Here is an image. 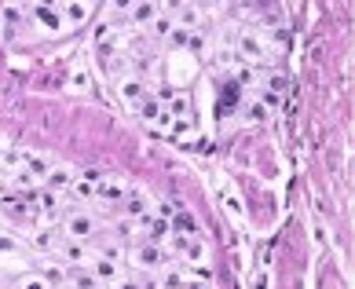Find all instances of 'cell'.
<instances>
[{"label":"cell","mask_w":355,"mask_h":289,"mask_svg":"<svg viewBox=\"0 0 355 289\" xmlns=\"http://www.w3.org/2000/svg\"><path fill=\"white\" fill-rule=\"evenodd\" d=\"M168 15H173V22L180 26V30H187V33H202L205 30V8L191 4V0L173 4V8H168Z\"/></svg>","instance_id":"obj_4"},{"label":"cell","mask_w":355,"mask_h":289,"mask_svg":"<svg viewBox=\"0 0 355 289\" xmlns=\"http://www.w3.org/2000/svg\"><path fill=\"white\" fill-rule=\"evenodd\" d=\"M223 209H227L231 216H239V220H245V205L239 202V194H231V191H223Z\"/></svg>","instance_id":"obj_29"},{"label":"cell","mask_w":355,"mask_h":289,"mask_svg":"<svg viewBox=\"0 0 355 289\" xmlns=\"http://www.w3.org/2000/svg\"><path fill=\"white\" fill-rule=\"evenodd\" d=\"M70 191H73L81 202H96V183H88L81 173H77V179H73V187H70Z\"/></svg>","instance_id":"obj_26"},{"label":"cell","mask_w":355,"mask_h":289,"mask_svg":"<svg viewBox=\"0 0 355 289\" xmlns=\"http://www.w3.org/2000/svg\"><path fill=\"white\" fill-rule=\"evenodd\" d=\"M62 286L67 289H110L107 282H99L88 268H70V274L62 279Z\"/></svg>","instance_id":"obj_14"},{"label":"cell","mask_w":355,"mask_h":289,"mask_svg":"<svg viewBox=\"0 0 355 289\" xmlns=\"http://www.w3.org/2000/svg\"><path fill=\"white\" fill-rule=\"evenodd\" d=\"M73 179H77V173H73L70 165H51V173L44 176V191L62 194V191H70V187H73Z\"/></svg>","instance_id":"obj_13"},{"label":"cell","mask_w":355,"mask_h":289,"mask_svg":"<svg viewBox=\"0 0 355 289\" xmlns=\"http://www.w3.org/2000/svg\"><path fill=\"white\" fill-rule=\"evenodd\" d=\"M8 183L15 187V194H26V198H37V191H41V179H33L26 168H15V173H8Z\"/></svg>","instance_id":"obj_17"},{"label":"cell","mask_w":355,"mask_h":289,"mask_svg":"<svg viewBox=\"0 0 355 289\" xmlns=\"http://www.w3.org/2000/svg\"><path fill=\"white\" fill-rule=\"evenodd\" d=\"M4 26H8V22H4V11H0V37H4Z\"/></svg>","instance_id":"obj_34"},{"label":"cell","mask_w":355,"mask_h":289,"mask_svg":"<svg viewBox=\"0 0 355 289\" xmlns=\"http://www.w3.org/2000/svg\"><path fill=\"white\" fill-rule=\"evenodd\" d=\"M173 30H176V22H173V15H168V8H162V15L150 22V37H154V41H168V33H173Z\"/></svg>","instance_id":"obj_24"},{"label":"cell","mask_w":355,"mask_h":289,"mask_svg":"<svg viewBox=\"0 0 355 289\" xmlns=\"http://www.w3.org/2000/svg\"><path fill=\"white\" fill-rule=\"evenodd\" d=\"M88 4H73V0H67V4H59V15H62V22H67V30L70 26H81L85 19H88Z\"/></svg>","instance_id":"obj_21"},{"label":"cell","mask_w":355,"mask_h":289,"mask_svg":"<svg viewBox=\"0 0 355 289\" xmlns=\"http://www.w3.org/2000/svg\"><path fill=\"white\" fill-rule=\"evenodd\" d=\"M157 289H183L187 286V271H183L180 264H168V268H162L157 271Z\"/></svg>","instance_id":"obj_18"},{"label":"cell","mask_w":355,"mask_h":289,"mask_svg":"<svg viewBox=\"0 0 355 289\" xmlns=\"http://www.w3.org/2000/svg\"><path fill=\"white\" fill-rule=\"evenodd\" d=\"M55 256H59L67 268H88L92 260H96V253H92V245H85V242H70V238H62V242H59Z\"/></svg>","instance_id":"obj_6"},{"label":"cell","mask_w":355,"mask_h":289,"mask_svg":"<svg viewBox=\"0 0 355 289\" xmlns=\"http://www.w3.org/2000/svg\"><path fill=\"white\" fill-rule=\"evenodd\" d=\"M88 271L96 274L99 282H107V286H110V282L117 286V279H125L121 264H114V260H103V256H96V260H92V264H88Z\"/></svg>","instance_id":"obj_16"},{"label":"cell","mask_w":355,"mask_h":289,"mask_svg":"<svg viewBox=\"0 0 355 289\" xmlns=\"http://www.w3.org/2000/svg\"><path fill=\"white\" fill-rule=\"evenodd\" d=\"M139 227H143V242H150V245H162V242H168V234H173V223H168L165 216H143V220H136Z\"/></svg>","instance_id":"obj_8"},{"label":"cell","mask_w":355,"mask_h":289,"mask_svg":"<svg viewBox=\"0 0 355 289\" xmlns=\"http://www.w3.org/2000/svg\"><path fill=\"white\" fill-rule=\"evenodd\" d=\"M15 289H55L44 274H37V271H30V274H19L15 279Z\"/></svg>","instance_id":"obj_25"},{"label":"cell","mask_w":355,"mask_h":289,"mask_svg":"<svg viewBox=\"0 0 355 289\" xmlns=\"http://www.w3.org/2000/svg\"><path fill=\"white\" fill-rule=\"evenodd\" d=\"M286 88H289V81L282 73H268V91H271V96H282Z\"/></svg>","instance_id":"obj_32"},{"label":"cell","mask_w":355,"mask_h":289,"mask_svg":"<svg viewBox=\"0 0 355 289\" xmlns=\"http://www.w3.org/2000/svg\"><path fill=\"white\" fill-rule=\"evenodd\" d=\"M191 245V238H187V234H180V231H173V234H168V249H173V256L180 260L183 256V249H187Z\"/></svg>","instance_id":"obj_30"},{"label":"cell","mask_w":355,"mask_h":289,"mask_svg":"<svg viewBox=\"0 0 355 289\" xmlns=\"http://www.w3.org/2000/svg\"><path fill=\"white\" fill-rule=\"evenodd\" d=\"M62 234H67L70 242H85V245H92L96 242V231H99V220L88 213V209H73V213H67L62 216Z\"/></svg>","instance_id":"obj_1"},{"label":"cell","mask_w":355,"mask_h":289,"mask_svg":"<svg viewBox=\"0 0 355 289\" xmlns=\"http://www.w3.org/2000/svg\"><path fill=\"white\" fill-rule=\"evenodd\" d=\"M168 223H173V231H180V234H187V238H202V223L194 220L191 213H183V209H180V213H176L173 220H168Z\"/></svg>","instance_id":"obj_20"},{"label":"cell","mask_w":355,"mask_h":289,"mask_svg":"<svg viewBox=\"0 0 355 289\" xmlns=\"http://www.w3.org/2000/svg\"><path fill=\"white\" fill-rule=\"evenodd\" d=\"M125 194H128V187L121 179H103L99 187H96V202H103V205H110V209H121V202H125Z\"/></svg>","instance_id":"obj_12"},{"label":"cell","mask_w":355,"mask_h":289,"mask_svg":"<svg viewBox=\"0 0 355 289\" xmlns=\"http://www.w3.org/2000/svg\"><path fill=\"white\" fill-rule=\"evenodd\" d=\"M62 238H67V234H62V227H59V223H51V227H41V231H33V238H30V249H37V253H55Z\"/></svg>","instance_id":"obj_11"},{"label":"cell","mask_w":355,"mask_h":289,"mask_svg":"<svg viewBox=\"0 0 355 289\" xmlns=\"http://www.w3.org/2000/svg\"><path fill=\"white\" fill-rule=\"evenodd\" d=\"M268 114L271 110L264 107V103H249V107H245V121H253V125L257 121H268Z\"/></svg>","instance_id":"obj_31"},{"label":"cell","mask_w":355,"mask_h":289,"mask_svg":"<svg viewBox=\"0 0 355 289\" xmlns=\"http://www.w3.org/2000/svg\"><path fill=\"white\" fill-rule=\"evenodd\" d=\"M128 22L139 26V30H150V22L162 15V4H154V0H136V4H128Z\"/></svg>","instance_id":"obj_9"},{"label":"cell","mask_w":355,"mask_h":289,"mask_svg":"<svg viewBox=\"0 0 355 289\" xmlns=\"http://www.w3.org/2000/svg\"><path fill=\"white\" fill-rule=\"evenodd\" d=\"M114 88H117V96H121L125 103H128V107H139V103L143 99H147L150 96V88H147V81H143V77L139 73H121V77H117V81H114Z\"/></svg>","instance_id":"obj_5"},{"label":"cell","mask_w":355,"mask_h":289,"mask_svg":"<svg viewBox=\"0 0 355 289\" xmlns=\"http://www.w3.org/2000/svg\"><path fill=\"white\" fill-rule=\"evenodd\" d=\"M67 91H73V96H88V91H92V77H88L85 67H73V70H70V77H67Z\"/></svg>","instance_id":"obj_22"},{"label":"cell","mask_w":355,"mask_h":289,"mask_svg":"<svg viewBox=\"0 0 355 289\" xmlns=\"http://www.w3.org/2000/svg\"><path fill=\"white\" fill-rule=\"evenodd\" d=\"M165 110L173 121H187V117H194V107H191V91L187 88H176V96L165 103Z\"/></svg>","instance_id":"obj_15"},{"label":"cell","mask_w":355,"mask_h":289,"mask_svg":"<svg viewBox=\"0 0 355 289\" xmlns=\"http://www.w3.org/2000/svg\"><path fill=\"white\" fill-rule=\"evenodd\" d=\"M51 157H44V154H37V150H19V168H26L33 179H41L44 183V176L51 173Z\"/></svg>","instance_id":"obj_10"},{"label":"cell","mask_w":355,"mask_h":289,"mask_svg":"<svg viewBox=\"0 0 355 289\" xmlns=\"http://www.w3.org/2000/svg\"><path fill=\"white\" fill-rule=\"evenodd\" d=\"M92 253L103 256V260H114V264H125V245L121 242H96Z\"/></svg>","instance_id":"obj_23"},{"label":"cell","mask_w":355,"mask_h":289,"mask_svg":"<svg viewBox=\"0 0 355 289\" xmlns=\"http://www.w3.org/2000/svg\"><path fill=\"white\" fill-rule=\"evenodd\" d=\"M187 41H191V33L187 30H180V26H176V30L173 33H168V48H173V51H180V55H183V51H187Z\"/></svg>","instance_id":"obj_28"},{"label":"cell","mask_w":355,"mask_h":289,"mask_svg":"<svg viewBox=\"0 0 355 289\" xmlns=\"http://www.w3.org/2000/svg\"><path fill=\"white\" fill-rule=\"evenodd\" d=\"M128 256H132L136 271H147V274H157L162 268H168V264L176 260L173 253H165L162 245H150V242H136V245H132V253H128Z\"/></svg>","instance_id":"obj_3"},{"label":"cell","mask_w":355,"mask_h":289,"mask_svg":"<svg viewBox=\"0 0 355 289\" xmlns=\"http://www.w3.org/2000/svg\"><path fill=\"white\" fill-rule=\"evenodd\" d=\"M19 253H22V242L11 238V234H0V264L11 260V256H19Z\"/></svg>","instance_id":"obj_27"},{"label":"cell","mask_w":355,"mask_h":289,"mask_svg":"<svg viewBox=\"0 0 355 289\" xmlns=\"http://www.w3.org/2000/svg\"><path fill=\"white\" fill-rule=\"evenodd\" d=\"M234 55H239L242 62H249V67H264V62L271 59V51H268L260 33L242 30V33H234Z\"/></svg>","instance_id":"obj_2"},{"label":"cell","mask_w":355,"mask_h":289,"mask_svg":"<svg viewBox=\"0 0 355 289\" xmlns=\"http://www.w3.org/2000/svg\"><path fill=\"white\" fill-rule=\"evenodd\" d=\"M183 289H209V282H187Z\"/></svg>","instance_id":"obj_33"},{"label":"cell","mask_w":355,"mask_h":289,"mask_svg":"<svg viewBox=\"0 0 355 289\" xmlns=\"http://www.w3.org/2000/svg\"><path fill=\"white\" fill-rule=\"evenodd\" d=\"M180 264L205 268V264H209V245H205V238H191V245L183 249V256H180Z\"/></svg>","instance_id":"obj_19"},{"label":"cell","mask_w":355,"mask_h":289,"mask_svg":"<svg viewBox=\"0 0 355 289\" xmlns=\"http://www.w3.org/2000/svg\"><path fill=\"white\" fill-rule=\"evenodd\" d=\"M117 213H121L125 220H143V216H150V213H154V198H150L147 191H128Z\"/></svg>","instance_id":"obj_7"}]
</instances>
